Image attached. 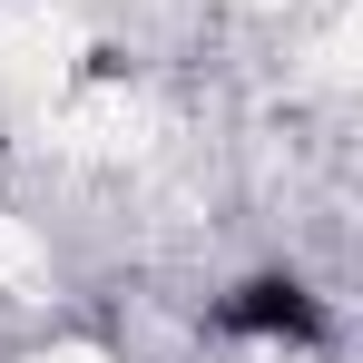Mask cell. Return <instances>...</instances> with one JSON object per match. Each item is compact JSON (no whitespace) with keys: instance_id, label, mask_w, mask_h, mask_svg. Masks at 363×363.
<instances>
[{"instance_id":"6da1fadb","label":"cell","mask_w":363,"mask_h":363,"mask_svg":"<svg viewBox=\"0 0 363 363\" xmlns=\"http://www.w3.org/2000/svg\"><path fill=\"white\" fill-rule=\"evenodd\" d=\"M206 324L236 334V344H285V354H324V344H334V304L314 295L304 275H285V265H265V275L226 285Z\"/></svg>"}]
</instances>
